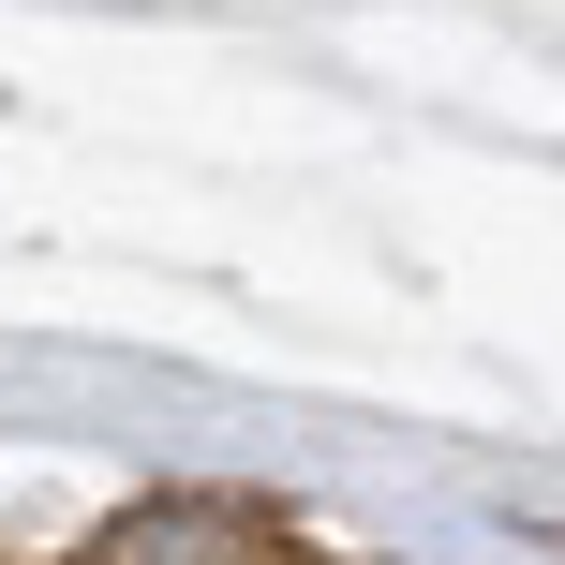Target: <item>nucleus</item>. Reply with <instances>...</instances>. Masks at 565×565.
<instances>
[{
	"label": "nucleus",
	"mask_w": 565,
	"mask_h": 565,
	"mask_svg": "<svg viewBox=\"0 0 565 565\" xmlns=\"http://www.w3.org/2000/svg\"><path fill=\"white\" fill-rule=\"evenodd\" d=\"M105 565H298V551L268 521H238V507H164V521H119Z\"/></svg>",
	"instance_id": "obj_1"
}]
</instances>
